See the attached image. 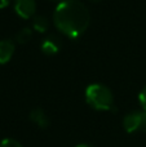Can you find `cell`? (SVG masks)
Wrapping results in <instances>:
<instances>
[{
	"mask_svg": "<svg viewBox=\"0 0 146 147\" xmlns=\"http://www.w3.org/2000/svg\"><path fill=\"white\" fill-rule=\"evenodd\" d=\"M91 16L87 7L79 0H66L57 5L53 13V23L69 39L80 38L89 26Z\"/></svg>",
	"mask_w": 146,
	"mask_h": 147,
	"instance_id": "cell-1",
	"label": "cell"
},
{
	"mask_svg": "<svg viewBox=\"0 0 146 147\" xmlns=\"http://www.w3.org/2000/svg\"><path fill=\"white\" fill-rule=\"evenodd\" d=\"M85 101L92 109L98 111H109L114 106L111 90L102 84H91L85 89Z\"/></svg>",
	"mask_w": 146,
	"mask_h": 147,
	"instance_id": "cell-2",
	"label": "cell"
},
{
	"mask_svg": "<svg viewBox=\"0 0 146 147\" xmlns=\"http://www.w3.org/2000/svg\"><path fill=\"white\" fill-rule=\"evenodd\" d=\"M14 10L18 17L23 20L32 18L36 12V3L35 0H16L14 1Z\"/></svg>",
	"mask_w": 146,
	"mask_h": 147,
	"instance_id": "cell-3",
	"label": "cell"
},
{
	"mask_svg": "<svg viewBox=\"0 0 146 147\" xmlns=\"http://www.w3.org/2000/svg\"><path fill=\"white\" fill-rule=\"evenodd\" d=\"M141 123H142V111H132L126 115V117L123 120V127L126 129V132L135 133L141 129Z\"/></svg>",
	"mask_w": 146,
	"mask_h": 147,
	"instance_id": "cell-4",
	"label": "cell"
},
{
	"mask_svg": "<svg viewBox=\"0 0 146 147\" xmlns=\"http://www.w3.org/2000/svg\"><path fill=\"white\" fill-rule=\"evenodd\" d=\"M61 45L62 44L58 38H56V36H48V38L44 39V41L41 43L40 49L47 56H54V54H57L59 52Z\"/></svg>",
	"mask_w": 146,
	"mask_h": 147,
	"instance_id": "cell-5",
	"label": "cell"
},
{
	"mask_svg": "<svg viewBox=\"0 0 146 147\" xmlns=\"http://www.w3.org/2000/svg\"><path fill=\"white\" fill-rule=\"evenodd\" d=\"M14 43L9 39L0 40V65H5L12 59L14 54Z\"/></svg>",
	"mask_w": 146,
	"mask_h": 147,
	"instance_id": "cell-6",
	"label": "cell"
},
{
	"mask_svg": "<svg viewBox=\"0 0 146 147\" xmlns=\"http://www.w3.org/2000/svg\"><path fill=\"white\" fill-rule=\"evenodd\" d=\"M30 120L34 123L35 125H38L41 129H45L49 125V119L47 116L45 111L41 109H34L30 112Z\"/></svg>",
	"mask_w": 146,
	"mask_h": 147,
	"instance_id": "cell-7",
	"label": "cell"
},
{
	"mask_svg": "<svg viewBox=\"0 0 146 147\" xmlns=\"http://www.w3.org/2000/svg\"><path fill=\"white\" fill-rule=\"evenodd\" d=\"M48 27H49V21L47 17H44V16H36V17H34L32 28L36 31V32L44 34V32H47Z\"/></svg>",
	"mask_w": 146,
	"mask_h": 147,
	"instance_id": "cell-8",
	"label": "cell"
},
{
	"mask_svg": "<svg viewBox=\"0 0 146 147\" xmlns=\"http://www.w3.org/2000/svg\"><path fill=\"white\" fill-rule=\"evenodd\" d=\"M32 38V30L28 27H25L22 30H20L17 34H16V40L20 44H26L31 40Z\"/></svg>",
	"mask_w": 146,
	"mask_h": 147,
	"instance_id": "cell-9",
	"label": "cell"
},
{
	"mask_svg": "<svg viewBox=\"0 0 146 147\" xmlns=\"http://www.w3.org/2000/svg\"><path fill=\"white\" fill-rule=\"evenodd\" d=\"M0 147H23L18 141L13 140V138H5L0 142Z\"/></svg>",
	"mask_w": 146,
	"mask_h": 147,
	"instance_id": "cell-10",
	"label": "cell"
},
{
	"mask_svg": "<svg viewBox=\"0 0 146 147\" xmlns=\"http://www.w3.org/2000/svg\"><path fill=\"white\" fill-rule=\"evenodd\" d=\"M139 102H140V106L142 107V110L146 111V86H145V88H142V90L140 92Z\"/></svg>",
	"mask_w": 146,
	"mask_h": 147,
	"instance_id": "cell-11",
	"label": "cell"
},
{
	"mask_svg": "<svg viewBox=\"0 0 146 147\" xmlns=\"http://www.w3.org/2000/svg\"><path fill=\"white\" fill-rule=\"evenodd\" d=\"M141 132L146 133V111L142 110V123H141Z\"/></svg>",
	"mask_w": 146,
	"mask_h": 147,
	"instance_id": "cell-12",
	"label": "cell"
},
{
	"mask_svg": "<svg viewBox=\"0 0 146 147\" xmlns=\"http://www.w3.org/2000/svg\"><path fill=\"white\" fill-rule=\"evenodd\" d=\"M8 4H9V0H0V9L8 7Z\"/></svg>",
	"mask_w": 146,
	"mask_h": 147,
	"instance_id": "cell-13",
	"label": "cell"
},
{
	"mask_svg": "<svg viewBox=\"0 0 146 147\" xmlns=\"http://www.w3.org/2000/svg\"><path fill=\"white\" fill-rule=\"evenodd\" d=\"M75 147H93V146L87 145V143H80V145H78V146H75Z\"/></svg>",
	"mask_w": 146,
	"mask_h": 147,
	"instance_id": "cell-14",
	"label": "cell"
},
{
	"mask_svg": "<svg viewBox=\"0 0 146 147\" xmlns=\"http://www.w3.org/2000/svg\"><path fill=\"white\" fill-rule=\"evenodd\" d=\"M49 1H53V3H57V4H61V3L66 1V0H49Z\"/></svg>",
	"mask_w": 146,
	"mask_h": 147,
	"instance_id": "cell-15",
	"label": "cell"
},
{
	"mask_svg": "<svg viewBox=\"0 0 146 147\" xmlns=\"http://www.w3.org/2000/svg\"><path fill=\"white\" fill-rule=\"evenodd\" d=\"M91 1H100V0H91Z\"/></svg>",
	"mask_w": 146,
	"mask_h": 147,
	"instance_id": "cell-16",
	"label": "cell"
}]
</instances>
